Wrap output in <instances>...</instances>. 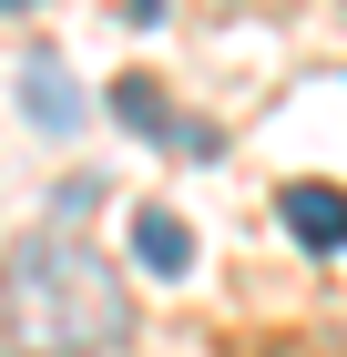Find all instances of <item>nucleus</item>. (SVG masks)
I'll list each match as a JSON object with an SVG mask.
<instances>
[{
  "label": "nucleus",
  "mask_w": 347,
  "mask_h": 357,
  "mask_svg": "<svg viewBox=\"0 0 347 357\" xmlns=\"http://www.w3.org/2000/svg\"><path fill=\"white\" fill-rule=\"evenodd\" d=\"M123 337H133V286L72 225H41L0 255V347L10 357H112Z\"/></svg>",
  "instance_id": "nucleus-1"
},
{
  "label": "nucleus",
  "mask_w": 347,
  "mask_h": 357,
  "mask_svg": "<svg viewBox=\"0 0 347 357\" xmlns=\"http://www.w3.org/2000/svg\"><path fill=\"white\" fill-rule=\"evenodd\" d=\"M21 112H31V133H82V82H72V61L61 52H21Z\"/></svg>",
  "instance_id": "nucleus-2"
},
{
  "label": "nucleus",
  "mask_w": 347,
  "mask_h": 357,
  "mask_svg": "<svg viewBox=\"0 0 347 357\" xmlns=\"http://www.w3.org/2000/svg\"><path fill=\"white\" fill-rule=\"evenodd\" d=\"M276 215H286V235H296L307 255H337V245H347V194H337V184H286Z\"/></svg>",
  "instance_id": "nucleus-3"
},
{
  "label": "nucleus",
  "mask_w": 347,
  "mask_h": 357,
  "mask_svg": "<svg viewBox=\"0 0 347 357\" xmlns=\"http://www.w3.org/2000/svg\"><path fill=\"white\" fill-rule=\"evenodd\" d=\"M112 112H123V123H133L143 143H174V153H214V133H194V123H174V102H163V92L143 82V72H123V82H112Z\"/></svg>",
  "instance_id": "nucleus-4"
},
{
  "label": "nucleus",
  "mask_w": 347,
  "mask_h": 357,
  "mask_svg": "<svg viewBox=\"0 0 347 357\" xmlns=\"http://www.w3.org/2000/svg\"><path fill=\"white\" fill-rule=\"evenodd\" d=\"M133 255H143L154 275H184V266H194V225L163 215V204H143V215H133Z\"/></svg>",
  "instance_id": "nucleus-5"
},
{
  "label": "nucleus",
  "mask_w": 347,
  "mask_h": 357,
  "mask_svg": "<svg viewBox=\"0 0 347 357\" xmlns=\"http://www.w3.org/2000/svg\"><path fill=\"white\" fill-rule=\"evenodd\" d=\"M52 204H61V225H82V215H92V204H103V184H92V174H82V184H61Z\"/></svg>",
  "instance_id": "nucleus-6"
},
{
  "label": "nucleus",
  "mask_w": 347,
  "mask_h": 357,
  "mask_svg": "<svg viewBox=\"0 0 347 357\" xmlns=\"http://www.w3.org/2000/svg\"><path fill=\"white\" fill-rule=\"evenodd\" d=\"M0 10H31V0H0Z\"/></svg>",
  "instance_id": "nucleus-7"
}]
</instances>
